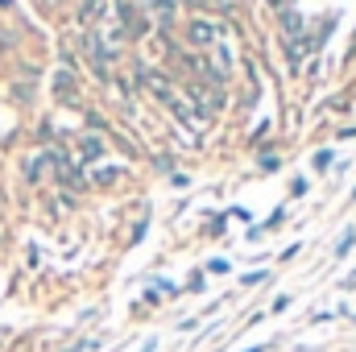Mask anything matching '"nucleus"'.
<instances>
[{
	"mask_svg": "<svg viewBox=\"0 0 356 352\" xmlns=\"http://www.w3.org/2000/svg\"><path fill=\"white\" fill-rule=\"evenodd\" d=\"M191 42H199V46H203V42H211V25L195 21V25H191Z\"/></svg>",
	"mask_w": 356,
	"mask_h": 352,
	"instance_id": "obj_1",
	"label": "nucleus"
},
{
	"mask_svg": "<svg viewBox=\"0 0 356 352\" xmlns=\"http://www.w3.org/2000/svg\"><path fill=\"white\" fill-rule=\"evenodd\" d=\"M353 241H356V232H353V228H348V232H344V241H340V245H336V257H344V253H348V249H353Z\"/></svg>",
	"mask_w": 356,
	"mask_h": 352,
	"instance_id": "obj_2",
	"label": "nucleus"
},
{
	"mask_svg": "<svg viewBox=\"0 0 356 352\" xmlns=\"http://www.w3.org/2000/svg\"><path fill=\"white\" fill-rule=\"evenodd\" d=\"M327 166H332V150H319L315 154V170H327Z\"/></svg>",
	"mask_w": 356,
	"mask_h": 352,
	"instance_id": "obj_3",
	"label": "nucleus"
},
{
	"mask_svg": "<svg viewBox=\"0 0 356 352\" xmlns=\"http://www.w3.org/2000/svg\"><path fill=\"white\" fill-rule=\"evenodd\" d=\"M207 269H211V273H228V262H224V257H216V262L207 265Z\"/></svg>",
	"mask_w": 356,
	"mask_h": 352,
	"instance_id": "obj_4",
	"label": "nucleus"
},
{
	"mask_svg": "<svg viewBox=\"0 0 356 352\" xmlns=\"http://www.w3.org/2000/svg\"><path fill=\"white\" fill-rule=\"evenodd\" d=\"M344 286H348V290H353V286H356V269H353V273H348V278H344Z\"/></svg>",
	"mask_w": 356,
	"mask_h": 352,
	"instance_id": "obj_5",
	"label": "nucleus"
},
{
	"mask_svg": "<svg viewBox=\"0 0 356 352\" xmlns=\"http://www.w3.org/2000/svg\"><path fill=\"white\" fill-rule=\"evenodd\" d=\"M245 352H266V344H253V349H245Z\"/></svg>",
	"mask_w": 356,
	"mask_h": 352,
	"instance_id": "obj_6",
	"label": "nucleus"
},
{
	"mask_svg": "<svg viewBox=\"0 0 356 352\" xmlns=\"http://www.w3.org/2000/svg\"><path fill=\"white\" fill-rule=\"evenodd\" d=\"M8 4H13V0H0V8H8Z\"/></svg>",
	"mask_w": 356,
	"mask_h": 352,
	"instance_id": "obj_7",
	"label": "nucleus"
},
{
	"mask_svg": "<svg viewBox=\"0 0 356 352\" xmlns=\"http://www.w3.org/2000/svg\"><path fill=\"white\" fill-rule=\"evenodd\" d=\"M220 4H224V8H228V4H236V0H220Z\"/></svg>",
	"mask_w": 356,
	"mask_h": 352,
	"instance_id": "obj_8",
	"label": "nucleus"
},
{
	"mask_svg": "<svg viewBox=\"0 0 356 352\" xmlns=\"http://www.w3.org/2000/svg\"><path fill=\"white\" fill-rule=\"evenodd\" d=\"M302 352H311V349H302Z\"/></svg>",
	"mask_w": 356,
	"mask_h": 352,
	"instance_id": "obj_9",
	"label": "nucleus"
}]
</instances>
